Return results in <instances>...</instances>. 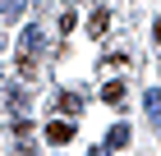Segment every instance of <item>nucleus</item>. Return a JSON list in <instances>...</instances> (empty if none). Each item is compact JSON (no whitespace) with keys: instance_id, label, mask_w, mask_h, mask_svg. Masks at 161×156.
<instances>
[{"instance_id":"1","label":"nucleus","mask_w":161,"mask_h":156,"mask_svg":"<svg viewBox=\"0 0 161 156\" xmlns=\"http://www.w3.org/2000/svg\"><path fill=\"white\" fill-rule=\"evenodd\" d=\"M55 110H60V115H78V110H83V96L78 92H55L51 96V115H55Z\"/></svg>"},{"instance_id":"2","label":"nucleus","mask_w":161,"mask_h":156,"mask_svg":"<svg viewBox=\"0 0 161 156\" xmlns=\"http://www.w3.org/2000/svg\"><path fill=\"white\" fill-rule=\"evenodd\" d=\"M69 138H74V124H69V120H55V115H51V124H46V143H51V147H64Z\"/></svg>"},{"instance_id":"3","label":"nucleus","mask_w":161,"mask_h":156,"mask_svg":"<svg viewBox=\"0 0 161 156\" xmlns=\"http://www.w3.org/2000/svg\"><path fill=\"white\" fill-rule=\"evenodd\" d=\"M124 96H129V87H124L120 78H111V83L101 87V101H106V106H124Z\"/></svg>"},{"instance_id":"4","label":"nucleus","mask_w":161,"mask_h":156,"mask_svg":"<svg viewBox=\"0 0 161 156\" xmlns=\"http://www.w3.org/2000/svg\"><path fill=\"white\" fill-rule=\"evenodd\" d=\"M120 147H129V124H115L106 133V152H120Z\"/></svg>"},{"instance_id":"5","label":"nucleus","mask_w":161,"mask_h":156,"mask_svg":"<svg viewBox=\"0 0 161 156\" xmlns=\"http://www.w3.org/2000/svg\"><path fill=\"white\" fill-rule=\"evenodd\" d=\"M106 23H111V9H97L92 19H87V32H92V37H101V32H106Z\"/></svg>"},{"instance_id":"6","label":"nucleus","mask_w":161,"mask_h":156,"mask_svg":"<svg viewBox=\"0 0 161 156\" xmlns=\"http://www.w3.org/2000/svg\"><path fill=\"white\" fill-rule=\"evenodd\" d=\"M0 14H5L9 23H19V19H23V0H0Z\"/></svg>"},{"instance_id":"7","label":"nucleus","mask_w":161,"mask_h":156,"mask_svg":"<svg viewBox=\"0 0 161 156\" xmlns=\"http://www.w3.org/2000/svg\"><path fill=\"white\" fill-rule=\"evenodd\" d=\"M37 46H42V28H23V55H32Z\"/></svg>"},{"instance_id":"8","label":"nucleus","mask_w":161,"mask_h":156,"mask_svg":"<svg viewBox=\"0 0 161 156\" xmlns=\"http://www.w3.org/2000/svg\"><path fill=\"white\" fill-rule=\"evenodd\" d=\"M147 120L161 124V92H147Z\"/></svg>"},{"instance_id":"9","label":"nucleus","mask_w":161,"mask_h":156,"mask_svg":"<svg viewBox=\"0 0 161 156\" xmlns=\"http://www.w3.org/2000/svg\"><path fill=\"white\" fill-rule=\"evenodd\" d=\"M19 73H23V78H32V73H37V60H32V55H19Z\"/></svg>"},{"instance_id":"10","label":"nucleus","mask_w":161,"mask_h":156,"mask_svg":"<svg viewBox=\"0 0 161 156\" xmlns=\"http://www.w3.org/2000/svg\"><path fill=\"white\" fill-rule=\"evenodd\" d=\"M87 156H106V152H101V147H92V152H87Z\"/></svg>"},{"instance_id":"11","label":"nucleus","mask_w":161,"mask_h":156,"mask_svg":"<svg viewBox=\"0 0 161 156\" xmlns=\"http://www.w3.org/2000/svg\"><path fill=\"white\" fill-rule=\"evenodd\" d=\"M152 37H157V41H161V23H157V32H152Z\"/></svg>"}]
</instances>
